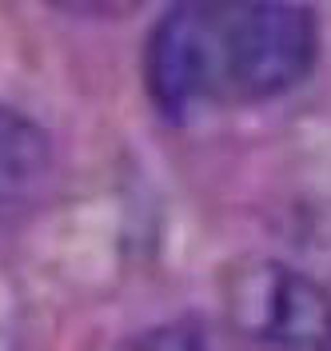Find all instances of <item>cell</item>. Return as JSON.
Masks as SVG:
<instances>
[{"label": "cell", "mask_w": 331, "mask_h": 351, "mask_svg": "<svg viewBox=\"0 0 331 351\" xmlns=\"http://www.w3.org/2000/svg\"><path fill=\"white\" fill-rule=\"evenodd\" d=\"M223 311L247 339L331 348V295L311 276L271 260H243L223 280Z\"/></svg>", "instance_id": "obj_2"}, {"label": "cell", "mask_w": 331, "mask_h": 351, "mask_svg": "<svg viewBox=\"0 0 331 351\" xmlns=\"http://www.w3.org/2000/svg\"><path fill=\"white\" fill-rule=\"evenodd\" d=\"M48 168V144L28 120L0 112V208L21 199Z\"/></svg>", "instance_id": "obj_3"}, {"label": "cell", "mask_w": 331, "mask_h": 351, "mask_svg": "<svg viewBox=\"0 0 331 351\" xmlns=\"http://www.w3.org/2000/svg\"><path fill=\"white\" fill-rule=\"evenodd\" d=\"M48 4L72 16H124V12H136L144 0H48Z\"/></svg>", "instance_id": "obj_4"}, {"label": "cell", "mask_w": 331, "mask_h": 351, "mask_svg": "<svg viewBox=\"0 0 331 351\" xmlns=\"http://www.w3.org/2000/svg\"><path fill=\"white\" fill-rule=\"evenodd\" d=\"M319 28L295 0H176L148 36L144 80L164 116L275 100L315 68Z\"/></svg>", "instance_id": "obj_1"}]
</instances>
